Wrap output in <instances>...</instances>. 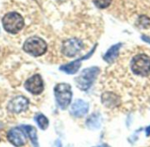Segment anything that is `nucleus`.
Wrapping results in <instances>:
<instances>
[{
  "label": "nucleus",
  "mask_w": 150,
  "mask_h": 147,
  "mask_svg": "<svg viewBox=\"0 0 150 147\" xmlns=\"http://www.w3.org/2000/svg\"><path fill=\"white\" fill-rule=\"evenodd\" d=\"M99 72L100 69L98 67H90L83 70L76 78V84L77 87L82 91L89 90L93 85Z\"/></svg>",
  "instance_id": "obj_1"
},
{
  "label": "nucleus",
  "mask_w": 150,
  "mask_h": 147,
  "mask_svg": "<svg viewBox=\"0 0 150 147\" xmlns=\"http://www.w3.org/2000/svg\"><path fill=\"white\" fill-rule=\"evenodd\" d=\"M3 26L10 34H18L24 27L25 22L23 17L18 12H9L2 19Z\"/></svg>",
  "instance_id": "obj_2"
},
{
  "label": "nucleus",
  "mask_w": 150,
  "mask_h": 147,
  "mask_svg": "<svg viewBox=\"0 0 150 147\" xmlns=\"http://www.w3.org/2000/svg\"><path fill=\"white\" fill-rule=\"evenodd\" d=\"M47 45L46 41L38 37V36H32L29 37L24 43L23 49L33 56H40L44 55L47 51Z\"/></svg>",
  "instance_id": "obj_3"
},
{
  "label": "nucleus",
  "mask_w": 150,
  "mask_h": 147,
  "mask_svg": "<svg viewBox=\"0 0 150 147\" xmlns=\"http://www.w3.org/2000/svg\"><path fill=\"white\" fill-rule=\"evenodd\" d=\"M132 71L141 77L150 75V57L145 54H139L133 57L131 61Z\"/></svg>",
  "instance_id": "obj_4"
},
{
  "label": "nucleus",
  "mask_w": 150,
  "mask_h": 147,
  "mask_svg": "<svg viewBox=\"0 0 150 147\" xmlns=\"http://www.w3.org/2000/svg\"><path fill=\"white\" fill-rule=\"evenodd\" d=\"M54 96L58 106L62 109L67 108L72 100L71 86L66 83L56 85L54 87Z\"/></svg>",
  "instance_id": "obj_5"
},
{
  "label": "nucleus",
  "mask_w": 150,
  "mask_h": 147,
  "mask_svg": "<svg viewBox=\"0 0 150 147\" xmlns=\"http://www.w3.org/2000/svg\"><path fill=\"white\" fill-rule=\"evenodd\" d=\"M83 48V43L77 38H71L66 40L62 44V51L64 56L68 57H74L80 53Z\"/></svg>",
  "instance_id": "obj_6"
},
{
  "label": "nucleus",
  "mask_w": 150,
  "mask_h": 147,
  "mask_svg": "<svg viewBox=\"0 0 150 147\" xmlns=\"http://www.w3.org/2000/svg\"><path fill=\"white\" fill-rule=\"evenodd\" d=\"M25 88L32 94H40L44 89L43 81L40 75L36 74L28 78L25 83Z\"/></svg>",
  "instance_id": "obj_7"
},
{
  "label": "nucleus",
  "mask_w": 150,
  "mask_h": 147,
  "mask_svg": "<svg viewBox=\"0 0 150 147\" xmlns=\"http://www.w3.org/2000/svg\"><path fill=\"white\" fill-rule=\"evenodd\" d=\"M7 138L14 146H23L26 143V137L24 133V130L20 128H13L10 130L7 133Z\"/></svg>",
  "instance_id": "obj_8"
},
{
  "label": "nucleus",
  "mask_w": 150,
  "mask_h": 147,
  "mask_svg": "<svg viewBox=\"0 0 150 147\" xmlns=\"http://www.w3.org/2000/svg\"><path fill=\"white\" fill-rule=\"evenodd\" d=\"M29 105L28 99L24 96H17L12 99L8 104V110L14 114H19L27 109Z\"/></svg>",
  "instance_id": "obj_9"
},
{
  "label": "nucleus",
  "mask_w": 150,
  "mask_h": 147,
  "mask_svg": "<svg viewBox=\"0 0 150 147\" xmlns=\"http://www.w3.org/2000/svg\"><path fill=\"white\" fill-rule=\"evenodd\" d=\"M88 111L89 105L83 100L76 101L70 108V114L75 117H83L88 113Z\"/></svg>",
  "instance_id": "obj_10"
},
{
  "label": "nucleus",
  "mask_w": 150,
  "mask_h": 147,
  "mask_svg": "<svg viewBox=\"0 0 150 147\" xmlns=\"http://www.w3.org/2000/svg\"><path fill=\"white\" fill-rule=\"evenodd\" d=\"M95 51V49H93L88 55H86L85 56L82 57V58H79V59H76L68 64H64L62 66L60 67V70L62 71L63 72L67 73V74H75L78 71L79 68L81 67V63L83 59H86V58H89V56H91L92 55V53Z\"/></svg>",
  "instance_id": "obj_11"
},
{
  "label": "nucleus",
  "mask_w": 150,
  "mask_h": 147,
  "mask_svg": "<svg viewBox=\"0 0 150 147\" xmlns=\"http://www.w3.org/2000/svg\"><path fill=\"white\" fill-rule=\"evenodd\" d=\"M102 102L107 108H114V107H117L120 104V99L115 93H105L102 95Z\"/></svg>",
  "instance_id": "obj_12"
},
{
  "label": "nucleus",
  "mask_w": 150,
  "mask_h": 147,
  "mask_svg": "<svg viewBox=\"0 0 150 147\" xmlns=\"http://www.w3.org/2000/svg\"><path fill=\"white\" fill-rule=\"evenodd\" d=\"M122 44L121 43H117L115 45H112L108 50L107 52L105 54L104 56V60L109 64H112L115 61V59L118 57L119 54H120V49L121 48Z\"/></svg>",
  "instance_id": "obj_13"
},
{
  "label": "nucleus",
  "mask_w": 150,
  "mask_h": 147,
  "mask_svg": "<svg viewBox=\"0 0 150 147\" xmlns=\"http://www.w3.org/2000/svg\"><path fill=\"white\" fill-rule=\"evenodd\" d=\"M22 129L24 130V131L27 134L28 138H30V140L32 141L33 145L34 147H39L38 144V138H37V133H36V130L30 125H23Z\"/></svg>",
  "instance_id": "obj_14"
},
{
  "label": "nucleus",
  "mask_w": 150,
  "mask_h": 147,
  "mask_svg": "<svg viewBox=\"0 0 150 147\" xmlns=\"http://www.w3.org/2000/svg\"><path fill=\"white\" fill-rule=\"evenodd\" d=\"M86 125L88 128L94 130V129H98L101 125V121H100V116L98 114H92L91 115L87 120H86Z\"/></svg>",
  "instance_id": "obj_15"
},
{
  "label": "nucleus",
  "mask_w": 150,
  "mask_h": 147,
  "mask_svg": "<svg viewBox=\"0 0 150 147\" xmlns=\"http://www.w3.org/2000/svg\"><path fill=\"white\" fill-rule=\"evenodd\" d=\"M34 120L36 122V123L38 124V126L41 129V130H47L48 125H49V122L48 119L42 114H38L35 116Z\"/></svg>",
  "instance_id": "obj_16"
},
{
  "label": "nucleus",
  "mask_w": 150,
  "mask_h": 147,
  "mask_svg": "<svg viewBox=\"0 0 150 147\" xmlns=\"http://www.w3.org/2000/svg\"><path fill=\"white\" fill-rule=\"evenodd\" d=\"M112 1V0H93V3H94V4L98 8H99V9H105V8H107L111 4Z\"/></svg>",
  "instance_id": "obj_17"
},
{
  "label": "nucleus",
  "mask_w": 150,
  "mask_h": 147,
  "mask_svg": "<svg viewBox=\"0 0 150 147\" xmlns=\"http://www.w3.org/2000/svg\"><path fill=\"white\" fill-rule=\"evenodd\" d=\"M138 23H139V25H140L142 27L147 28V27H149V26L150 19L149 18V17H147V16L142 15V16H141V17L139 18Z\"/></svg>",
  "instance_id": "obj_18"
},
{
  "label": "nucleus",
  "mask_w": 150,
  "mask_h": 147,
  "mask_svg": "<svg viewBox=\"0 0 150 147\" xmlns=\"http://www.w3.org/2000/svg\"><path fill=\"white\" fill-rule=\"evenodd\" d=\"M142 41H146L147 43H149L150 44V37L149 36H147V35H142Z\"/></svg>",
  "instance_id": "obj_19"
},
{
  "label": "nucleus",
  "mask_w": 150,
  "mask_h": 147,
  "mask_svg": "<svg viewBox=\"0 0 150 147\" xmlns=\"http://www.w3.org/2000/svg\"><path fill=\"white\" fill-rule=\"evenodd\" d=\"M146 133H147V136H149L150 135V126L147 128V131H146Z\"/></svg>",
  "instance_id": "obj_20"
},
{
  "label": "nucleus",
  "mask_w": 150,
  "mask_h": 147,
  "mask_svg": "<svg viewBox=\"0 0 150 147\" xmlns=\"http://www.w3.org/2000/svg\"><path fill=\"white\" fill-rule=\"evenodd\" d=\"M96 147H110L108 145H105V144H103V145H100V146H98Z\"/></svg>",
  "instance_id": "obj_21"
}]
</instances>
